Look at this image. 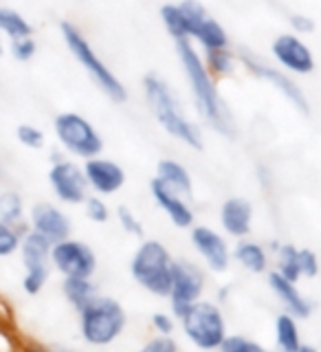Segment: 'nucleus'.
Listing matches in <instances>:
<instances>
[{"mask_svg": "<svg viewBox=\"0 0 321 352\" xmlns=\"http://www.w3.org/2000/svg\"><path fill=\"white\" fill-rule=\"evenodd\" d=\"M159 18L163 29L168 31V36L174 42L190 40V22L185 18V11L179 3H165L159 7Z\"/></svg>", "mask_w": 321, "mask_h": 352, "instance_id": "nucleus-26", "label": "nucleus"}, {"mask_svg": "<svg viewBox=\"0 0 321 352\" xmlns=\"http://www.w3.org/2000/svg\"><path fill=\"white\" fill-rule=\"evenodd\" d=\"M190 242L205 269L212 273H225L231 267V247L227 236L209 225H194L190 229Z\"/></svg>", "mask_w": 321, "mask_h": 352, "instance_id": "nucleus-13", "label": "nucleus"}, {"mask_svg": "<svg viewBox=\"0 0 321 352\" xmlns=\"http://www.w3.org/2000/svg\"><path fill=\"white\" fill-rule=\"evenodd\" d=\"M49 185L64 205H82L86 196L91 194L84 176V168L73 159L66 157H55L51 168H49Z\"/></svg>", "mask_w": 321, "mask_h": 352, "instance_id": "nucleus-12", "label": "nucleus"}, {"mask_svg": "<svg viewBox=\"0 0 321 352\" xmlns=\"http://www.w3.org/2000/svg\"><path fill=\"white\" fill-rule=\"evenodd\" d=\"M289 27L297 36H311L315 31V20L302 14V11H293V14H289Z\"/></svg>", "mask_w": 321, "mask_h": 352, "instance_id": "nucleus-39", "label": "nucleus"}, {"mask_svg": "<svg viewBox=\"0 0 321 352\" xmlns=\"http://www.w3.org/2000/svg\"><path fill=\"white\" fill-rule=\"evenodd\" d=\"M300 352H319L315 346H308V344H304L302 348H300Z\"/></svg>", "mask_w": 321, "mask_h": 352, "instance_id": "nucleus-41", "label": "nucleus"}, {"mask_svg": "<svg viewBox=\"0 0 321 352\" xmlns=\"http://www.w3.org/2000/svg\"><path fill=\"white\" fill-rule=\"evenodd\" d=\"M29 225L36 234L44 236L51 242H58L71 236V218L62 207L53 203H36L29 212Z\"/></svg>", "mask_w": 321, "mask_h": 352, "instance_id": "nucleus-17", "label": "nucleus"}, {"mask_svg": "<svg viewBox=\"0 0 321 352\" xmlns=\"http://www.w3.org/2000/svg\"><path fill=\"white\" fill-rule=\"evenodd\" d=\"M53 135L62 150L73 159H93L104 152V137L84 115L64 110L53 119Z\"/></svg>", "mask_w": 321, "mask_h": 352, "instance_id": "nucleus-7", "label": "nucleus"}, {"mask_svg": "<svg viewBox=\"0 0 321 352\" xmlns=\"http://www.w3.org/2000/svg\"><path fill=\"white\" fill-rule=\"evenodd\" d=\"M82 168H84V176H86L91 194L106 198V196H113L124 190L128 176H126V170L121 163L99 154V157L86 159L82 163Z\"/></svg>", "mask_w": 321, "mask_h": 352, "instance_id": "nucleus-14", "label": "nucleus"}, {"mask_svg": "<svg viewBox=\"0 0 321 352\" xmlns=\"http://www.w3.org/2000/svg\"><path fill=\"white\" fill-rule=\"evenodd\" d=\"M179 326L185 339L201 352H218L227 339V319L216 302L198 300L179 315Z\"/></svg>", "mask_w": 321, "mask_h": 352, "instance_id": "nucleus-6", "label": "nucleus"}, {"mask_svg": "<svg viewBox=\"0 0 321 352\" xmlns=\"http://www.w3.org/2000/svg\"><path fill=\"white\" fill-rule=\"evenodd\" d=\"M141 93L146 99V106L152 113L154 121L168 132V135L192 150L205 148V137L201 124H196L192 117H187L179 95L172 84L159 73H146L141 80Z\"/></svg>", "mask_w": 321, "mask_h": 352, "instance_id": "nucleus-2", "label": "nucleus"}, {"mask_svg": "<svg viewBox=\"0 0 321 352\" xmlns=\"http://www.w3.org/2000/svg\"><path fill=\"white\" fill-rule=\"evenodd\" d=\"M139 352H181V346L172 335H154L141 346Z\"/></svg>", "mask_w": 321, "mask_h": 352, "instance_id": "nucleus-37", "label": "nucleus"}, {"mask_svg": "<svg viewBox=\"0 0 321 352\" xmlns=\"http://www.w3.org/2000/svg\"><path fill=\"white\" fill-rule=\"evenodd\" d=\"M205 286H207V278H205V271L201 269V264H196L187 258H174L172 284H170V295H168L172 315L179 317L194 302L203 300Z\"/></svg>", "mask_w": 321, "mask_h": 352, "instance_id": "nucleus-9", "label": "nucleus"}, {"mask_svg": "<svg viewBox=\"0 0 321 352\" xmlns=\"http://www.w3.org/2000/svg\"><path fill=\"white\" fill-rule=\"evenodd\" d=\"M150 194L154 198V203H157V207L170 218V223L176 229H192L196 225V214H194V207L190 205V198L172 190L170 185L159 181L157 176L150 181Z\"/></svg>", "mask_w": 321, "mask_h": 352, "instance_id": "nucleus-15", "label": "nucleus"}, {"mask_svg": "<svg viewBox=\"0 0 321 352\" xmlns=\"http://www.w3.org/2000/svg\"><path fill=\"white\" fill-rule=\"evenodd\" d=\"M238 60H240V69L251 73L256 80L273 86L275 91H278L286 102L297 110V113L311 115V102H308L304 88L293 80V75L282 71L278 64H271L267 60H262L258 53H251L247 49L238 51Z\"/></svg>", "mask_w": 321, "mask_h": 352, "instance_id": "nucleus-8", "label": "nucleus"}, {"mask_svg": "<svg viewBox=\"0 0 321 352\" xmlns=\"http://www.w3.org/2000/svg\"><path fill=\"white\" fill-rule=\"evenodd\" d=\"M154 176H157L159 181H163L165 185H170L172 190L187 196V198L194 194V179H192L190 170H187L181 161L161 159L157 163V174H154Z\"/></svg>", "mask_w": 321, "mask_h": 352, "instance_id": "nucleus-22", "label": "nucleus"}, {"mask_svg": "<svg viewBox=\"0 0 321 352\" xmlns=\"http://www.w3.org/2000/svg\"><path fill=\"white\" fill-rule=\"evenodd\" d=\"M218 223L229 238H249L253 229V203L245 196H229L218 209Z\"/></svg>", "mask_w": 321, "mask_h": 352, "instance_id": "nucleus-16", "label": "nucleus"}, {"mask_svg": "<svg viewBox=\"0 0 321 352\" xmlns=\"http://www.w3.org/2000/svg\"><path fill=\"white\" fill-rule=\"evenodd\" d=\"M271 55L282 71L295 77H306L317 69L313 49L308 47L302 36L293 31H284L271 42Z\"/></svg>", "mask_w": 321, "mask_h": 352, "instance_id": "nucleus-11", "label": "nucleus"}, {"mask_svg": "<svg viewBox=\"0 0 321 352\" xmlns=\"http://www.w3.org/2000/svg\"><path fill=\"white\" fill-rule=\"evenodd\" d=\"M82 205H84L86 218L91 220V223H95V225H106L110 220V216H113V212H110V205L106 203L104 196L88 194Z\"/></svg>", "mask_w": 321, "mask_h": 352, "instance_id": "nucleus-30", "label": "nucleus"}, {"mask_svg": "<svg viewBox=\"0 0 321 352\" xmlns=\"http://www.w3.org/2000/svg\"><path fill=\"white\" fill-rule=\"evenodd\" d=\"M319 269H321V264H319L317 253L313 249L302 247L300 249V273H302V278H308V280L317 278Z\"/></svg>", "mask_w": 321, "mask_h": 352, "instance_id": "nucleus-38", "label": "nucleus"}, {"mask_svg": "<svg viewBox=\"0 0 321 352\" xmlns=\"http://www.w3.org/2000/svg\"><path fill=\"white\" fill-rule=\"evenodd\" d=\"M172 262L174 256L161 240L141 238V245L130 258V275L143 291L161 297V300H168L172 284Z\"/></svg>", "mask_w": 321, "mask_h": 352, "instance_id": "nucleus-4", "label": "nucleus"}, {"mask_svg": "<svg viewBox=\"0 0 321 352\" xmlns=\"http://www.w3.org/2000/svg\"><path fill=\"white\" fill-rule=\"evenodd\" d=\"M5 53V44H3V33H0V55Z\"/></svg>", "mask_w": 321, "mask_h": 352, "instance_id": "nucleus-42", "label": "nucleus"}, {"mask_svg": "<svg viewBox=\"0 0 321 352\" xmlns=\"http://www.w3.org/2000/svg\"><path fill=\"white\" fill-rule=\"evenodd\" d=\"M51 267H42V269H27L25 278H22V289L27 295H38L49 282Z\"/></svg>", "mask_w": 321, "mask_h": 352, "instance_id": "nucleus-35", "label": "nucleus"}, {"mask_svg": "<svg viewBox=\"0 0 321 352\" xmlns=\"http://www.w3.org/2000/svg\"><path fill=\"white\" fill-rule=\"evenodd\" d=\"M60 33L66 44V49L75 58V62L86 71L91 77V82L102 91L113 104H126L128 102V88L119 80V75L110 69V66L102 60V55L95 51V47L84 36V31L73 25L69 20L60 22Z\"/></svg>", "mask_w": 321, "mask_h": 352, "instance_id": "nucleus-3", "label": "nucleus"}, {"mask_svg": "<svg viewBox=\"0 0 321 352\" xmlns=\"http://www.w3.org/2000/svg\"><path fill=\"white\" fill-rule=\"evenodd\" d=\"M192 42L196 44V47H201L198 49L201 53L231 47V38H229L225 25L218 18H214L212 14H209L205 20L198 22V27L192 33Z\"/></svg>", "mask_w": 321, "mask_h": 352, "instance_id": "nucleus-21", "label": "nucleus"}, {"mask_svg": "<svg viewBox=\"0 0 321 352\" xmlns=\"http://www.w3.org/2000/svg\"><path fill=\"white\" fill-rule=\"evenodd\" d=\"M174 44L176 58H179L187 88H190L196 115L201 117L207 128L218 132L220 137L236 139V124L231 119L227 104L223 102V95L218 91V80L207 71L203 53L190 40H181Z\"/></svg>", "mask_w": 321, "mask_h": 352, "instance_id": "nucleus-1", "label": "nucleus"}, {"mask_svg": "<svg viewBox=\"0 0 321 352\" xmlns=\"http://www.w3.org/2000/svg\"><path fill=\"white\" fill-rule=\"evenodd\" d=\"M9 53H11V58L22 62V64L31 62L33 58H36V53H38V42L33 36L14 38V40H9Z\"/></svg>", "mask_w": 321, "mask_h": 352, "instance_id": "nucleus-32", "label": "nucleus"}, {"mask_svg": "<svg viewBox=\"0 0 321 352\" xmlns=\"http://www.w3.org/2000/svg\"><path fill=\"white\" fill-rule=\"evenodd\" d=\"M115 218H117V223H119V227L126 231L128 236H135V238H143V223L139 220V216L132 212V209L128 207V205H119L117 209H115Z\"/></svg>", "mask_w": 321, "mask_h": 352, "instance_id": "nucleus-33", "label": "nucleus"}, {"mask_svg": "<svg viewBox=\"0 0 321 352\" xmlns=\"http://www.w3.org/2000/svg\"><path fill=\"white\" fill-rule=\"evenodd\" d=\"M0 33L7 36L9 40L33 36V25L22 14H18L16 9L0 7Z\"/></svg>", "mask_w": 321, "mask_h": 352, "instance_id": "nucleus-28", "label": "nucleus"}, {"mask_svg": "<svg viewBox=\"0 0 321 352\" xmlns=\"http://www.w3.org/2000/svg\"><path fill=\"white\" fill-rule=\"evenodd\" d=\"M22 231L18 227H9L0 223V258H9L20 249Z\"/></svg>", "mask_w": 321, "mask_h": 352, "instance_id": "nucleus-36", "label": "nucleus"}, {"mask_svg": "<svg viewBox=\"0 0 321 352\" xmlns=\"http://www.w3.org/2000/svg\"><path fill=\"white\" fill-rule=\"evenodd\" d=\"M51 267L62 278H93L97 271V256L86 242L69 236L64 240L53 242Z\"/></svg>", "mask_w": 321, "mask_h": 352, "instance_id": "nucleus-10", "label": "nucleus"}, {"mask_svg": "<svg viewBox=\"0 0 321 352\" xmlns=\"http://www.w3.org/2000/svg\"><path fill=\"white\" fill-rule=\"evenodd\" d=\"M231 260L240 264L247 273H253V275L269 273V269H271L269 249L264 247L262 242L251 240V238H240L236 242V247L231 249Z\"/></svg>", "mask_w": 321, "mask_h": 352, "instance_id": "nucleus-19", "label": "nucleus"}, {"mask_svg": "<svg viewBox=\"0 0 321 352\" xmlns=\"http://www.w3.org/2000/svg\"><path fill=\"white\" fill-rule=\"evenodd\" d=\"M218 352H271V350L267 346H262L260 341L249 339L245 335H227Z\"/></svg>", "mask_w": 321, "mask_h": 352, "instance_id": "nucleus-31", "label": "nucleus"}, {"mask_svg": "<svg viewBox=\"0 0 321 352\" xmlns=\"http://www.w3.org/2000/svg\"><path fill=\"white\" fill-rule=\"evenodd\" d=\"M267 282L271 286L273 295L278 297L280 304L284 306L286 313H291L297 319H308L313 313V304L306 300V295L300 291L297 282L286 280L284 275H280L278 271H269L267 273Z\"/></svg>", "mask_w": 321, "mask_h": 352, "instance_id": "nucleus-18", "label": "nucleus"}, {"mask_svg": "<svg viewBox=\"0 0 321 352\" xmlns=\"http://www.w3.org/2000/svg\"><path fill=\"white\" fill-rule=\"evenodd\" d=\"M47 352H69V350H64V348H58V350H47Z\"/></svg>", "mask_w": 321, "mask_h": 352, "instance_id": "nucleus-43", "label": "nucleus"}, {"mask_svg": "<svg viewBox=\"0 0 321 352\" xmlns=\"http://www.w3.org/2000/svg\"><path fill=\"white\" fill-rule=\"evenodd\" d=\"M150 328L154 330L157 335H174L176 330V322H174V315L172 313H154L150 317Z\"/></svg>", "mask_w": 321, "mask_h": 352, "instance_id": "nucleus-40", "label": "nucleus"}, {"mask_svg": "<svg viewBox=\"0 0 321 352\" xmlns=\"http://www.w3.org/2000/svg\"><path fill=\"white\" fill-rule=\"evenodd\" d=\"M25 218V201L18 192H0V223L9 227H20Z\"/></svg>", "mask_w": 321, "mask_h": 352, "instance_id": "nucleus-29", "label": "nucleus"}, {"mask_svg": "<svg viewBox=\"0 0 321 352\" xmlns=\"http://www.w3.org/2000/svg\"><path fill=\"white\" fill-rule=\"evenodd\" d=\"M77 315H80L82 339L88 346H97V348L115 344L128 326L126 308L115 297L99 295V293L84 308H80Z\"/></svg>", "mask_w": 321, "mask_h": 352, "instance_id": "nucleus-5", "label": "nucleus"}, {"mask_svg": "<svg viewBox=\"0 0 321 352\" xmlns=\"http://www.w3.org/2000/svg\"><path fill=\"white\" fill-rule=\"evenodd\" d=\"M271 253L275 260V269L280 275H284L286 280L291 282H300L302 273H300V247L291 245V242H273Z\"/></svg>", "mask_w": 321, "mask_h": 352, "instance_id": "nucleus-24", "label": "nucleus"}, {"mask_svg": "<svg viewBox=\"0 0 321 352\" xmlns=\"http://www.w3.org/2000/svg\"><path fill=\"white\" fill-rule=\"evenodd\" d=\"M62 293L66 297V302H69L75 311H80V308H84L97 295V286L93 278H64Z\"/></svg>", "mask_w": 321, "mask_h": 352, "instance_id": "nucleus-27", "label": "nucleus"}, {"mask_svg": "<svg viewBox=\"0 0 321 352\" xmlns=\"http://www.w3.org/2000/svg\"><path fill=\"white\" fill-rule=\"evenodd\" d=\"M51 247H53V242L36 234L33 229L25 231L20 240V249H18L22 256V264H25V271L51 267Z\"/></svg>", "mask_w": 321, "mask_h": 352, "instance_id": "nucleus-20", "label": "nucleus"}, {"mask_svg": "<svg viewBox=\"0 0 321 352\" xmlns=\"http://www.w3.org/2000/svg\"><path fill=\"white\" fill-rule=\"evenodd\" d=\"M16 139L20 141V146H25L29 150H40L44 148V143H47L44 132L33 124H20L16 128Z\"/></svg>", "mask_w": 321, "mask_h": 352, "instance_id": "nucleus-34", "label": "nucleus"}, {"mask_svg": "<svg viewBox=\"0 0 321 352\" xmlns=\"http://www.w3.org/2000/svg\"><path fill=\"white\" fill-rule=\"evenodd\" d=\"M275 346L280 352H300L304 346L300 322L286 311L275 317Z\"/></svg>", "mask_w": 321, "mask_h": 352, "instance_id": "nucleus-23", "label": "nucleus"}, {"mask_svg": "<svg viewBox=\"0 0 321 352\" xmlns=\"http://www.w3.org/2000/svg\"><path fill=\"white\" fill-rule=\"evenodd\" d=\"M203 60H205L207 71L212 73L216 80H225V77H231L240 69L238 51H234V47L216 49V51H205Z\"/></svg>", "mask_w": 321, "mask_h": 352, "instance_id": "nucleus-25", "label": "nucleus"}]
</instances>
